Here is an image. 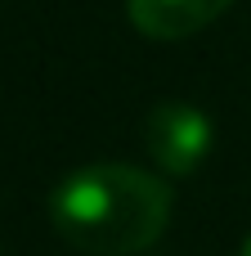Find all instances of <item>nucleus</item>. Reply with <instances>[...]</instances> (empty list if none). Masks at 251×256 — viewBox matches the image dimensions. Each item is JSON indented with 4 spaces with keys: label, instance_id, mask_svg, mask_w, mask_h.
Segmentation results:
<instances>
[{
    "label": "nucleus",
    "instance_id": "1",
    "mask_svg": "<svg viewBox=\"0 0 251 256\" xmlns=\"http://www.w3.org/2000/svg\"><path fill=\"white\" fill-rule=\"evenodd\" d=\"M49 220L76 252L130 256L162 238L171 220V189L153 171L126 162H90L54 189Z\"/></svg>",
    "mask_w": 251,
    "mask_h": 256
},
{
    "label": "nucleus",
    "instance_id": "2",
    "mask_svg": "<svg viewBox=\"0 0 251 256\" xmlns=\"http://www.w3.org/2000/svg\"><path fill=\"white\" fill-rule=\"evenodd\" d=\"M144 148L166 176H193L211 153V117L184 99H162L144 117Z\"/></svg>",
    "mask_w": 251,
    "mask_h": 256
},
{
    "label": "nucleus",
    "instance_id": "3",
    "mask_svg": "<svg viewBox=\"0 0 251 256\" xmlns=\"http://www.w3.org/2000/svg\"><path fill=\"white\" fill-rule=\"evenodd\" d=\"M234 0H126L130 22L153 40H180L211 27Z\"/></svg>",
    "mask_w": 251,
    "mask_h": 256
},
{
    "label": "nucleus",
    "instance_id": "4",
    "mask_svg": "<svg viewBox=\"0 0 251 256\" xmlns=\"http://www.w3.org/2000/svg\"><path fill=\"white\" fill-rule=\"evenodd\" d=\"M243 256H251V238H247V243H243Z\"/></svg>",
    "mask_w": 251,
    "mask_h": 256
}]
</instances>
